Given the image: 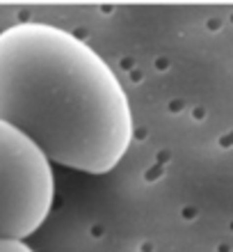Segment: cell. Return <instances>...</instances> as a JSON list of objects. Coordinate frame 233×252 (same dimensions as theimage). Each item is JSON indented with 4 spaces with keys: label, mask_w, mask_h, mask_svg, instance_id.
<instances>
[{
    "label": "cell",
    "mask_w": 233,
    "mask_h": 252,
    "mask_svg": "<svg viewBox=\"0 0 233 252\" xmlns=\"http://www.w3.org/2000/svg\"><path fill=\"white\" fill-rule=\"evenodd\" d=\"M0 120L51 163L105 174L133 142L130 101L89 44L48 23L0 32Z\"/></svg>",
    "instance_id": "1"
},
{
    "label": "cell",
    "mask_w": 233,
    "mask_h": 252,
    "mask_svg": "<svg viewBox=\"0 0 233 252\" xmlns=\"http://www.w3.org/2000/svg\"><path fill=\"white\" fill-rule=\"evenodd\" d=\"M55 199L51 160L32 140L0 120V239H27Z\"/></svg>",
    "instance_id": "2"
},
{
    "label": "cell",
    "mask_w": 233,
    "mask_h": 252,
    "mask_svg": "<svg viewBox=\"0 0 233 252\" xmlns=\"http://www.w3.org/2000/svg\"><path fill=\"white\" fill-rule=\"evenodd\" d=\"M0 252H34V250L27 246V243H23V241L0 239Z\"/></svg>",
    "instance_id": "3"
}]
</instances>
